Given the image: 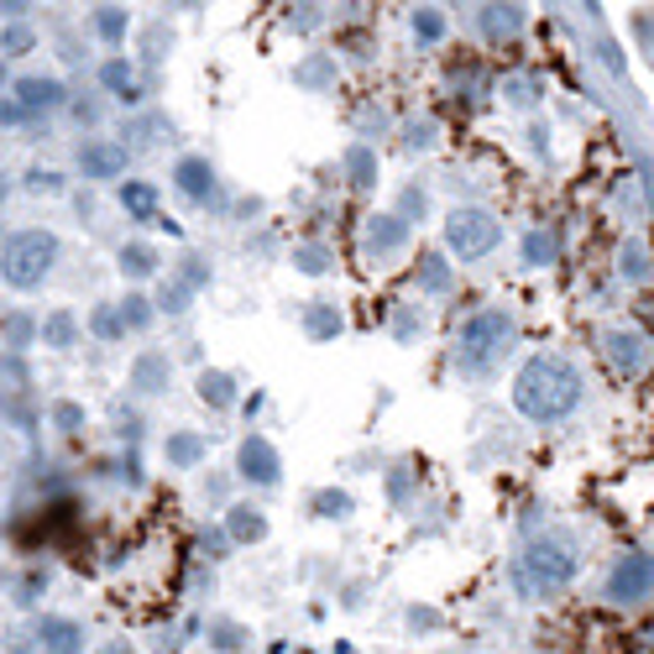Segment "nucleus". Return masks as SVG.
<instances>
[{
  "mask_svg": "<svg viewBox=\"0 0 654 654\" xmlns=\"http://www.w3.org/2000/svg\"><path fill=\"white\" fill-rule=\"evenodd\" d=\"M199 393H205V403H215V409H231V377L226 372H199Z\"/></svg>",
  "mask_w": 654,
  "mask_h": 654,
  "instance_id": "obj_19",
  "label": "nucleus"
},
{
  "mask_svg": "<svg viewBox=\"0 0 654 654\" xmlns=\"http://www.w3.org/2000/svg\"><path fill=\"white\" fill-rule=\"evenodd\" d=\"M79 168L90 179H116L121 168H126V147L121 141H84L79 147Z\"/></svg>",
  "mask_w": 654,
  "mask_h": 654,
  "instance_id": "obj_8",
  "label": "nucleus"
},
{
  "mask_svg": "<svg viewBox=\"0 0 654 654\" xmlns=\"http://www.w3.org/2000/svg\"><path fill=\"white\" fill-rule=\"evenodd\" d=\"M179 188H184L188 199H210L215 168L205 163V158H184V163H179Z\"/></svg>",
  "mask_w": 654,
  "mask_h": 654,
  "instance_id": "obj_12",
  "label": "nucleus"
},
{
  "mask_svg": "<svg viewBox=\"0 0 654 654\" xmlns=\"http://www.w3.org/2000/svg\"><path fill=\"white\" fill-rule=\"evenodd\" d=\"M497 241H503V226L487 210H450V220H445V246L461 262L487 257Z\"/></svg>",
  "mask_w": 654,
  "mask_h": 654,
  "instance_id": "obj_5",
  "label": "nucleus"
},
{
  "mask_svg": "<svg viewBox=\"0 0 654 654\" xmlns=\"http://www.w3.org/2000/svg\"><path fill=\"white\" fill-rule=\"evenodd\" d=\"M205 456V440L199 435H168V461L173 467H194Z\"/></svg>",
  "mask_w": 654,
  "mask_h": 654,
  "instance_id": "obj_17",
  "label": "nucleus"
},
{
  "mask_svg": "<svg viewBox=\"0 0 654 654\" xmlns=\"http://www.w3.org/2000/svg\"><path fill=\"white\" fill-rule=\"evenodd\" d=\"M168 356H158V351H147V356H137V367H131V388L137 393H163L168 388Z\"/></svg>",
  "mask_w": 654,
  "mask_h": 654,
  "instance_id": "obj_10",
  "label": "nucleus"
},
{
  "mask_svg": "<svg viewBox=\"0 0 654 654\" xmlns=\"http://www.w3.org/2000/svg\"><path fill=\"white\" fill-rule=\"evenodd\" d=\"M299 267H305V273H325V252H320V246H305V252H299Z\"/></svg>",
  "mask_w": 654,
  "mask_h": 654,
  "instance_id": "obj_36",
  "label": "nucleus"
},
{
  "mask_svg": "<svg viewBox=\"0 0 654 654\" xmlns=\"http://www.w3.org/2000/svg\"><path fill=\"white\" fill-rule=\"evenodd\" d=\"M121 199H126V210H137L141 220H158V210H152V205H158V194H152L147 184H126V188H121Z\"/></svg>",
  "mask_w": 654,
  "mask_h": 654,
  "instance_id": "obj_21",
  "label": "nucleus"
},
{
  "mask_svg": "<svg viewBox=\"0 0 654 654\" xmlns=\"http://www.w3.org/2000/svg\"><path fill=\"white\" fill-rule=\"evenodd\" d=\"M325 79H330L325 64H305V69H299V84H325Z\"/></svg>",
  "mask_w": 654,
  "mask_h": 654,
  "instance_id": "obj_37",
  "label": "nucleus"
},
{
  "mask_svg": "<svg viewBox=\"0 0 654 654\" xmlns=\"http://www.w3.org/2000/svg\"><path fill=\"white\" fill-rule=\"evenodd\" d=\"M58 262V236L53 231H11L0 241V278L11 288H37Z\"/></svg>",
  "mask_w": 654,
  "mask_h": 654,
  "instance_id": "obj_3",
  "label": "nucleus"
},
{
  "mask_svg": "<svg viewBox=\"0 0 654 654\" xmlns=\"http://www.w3.org/2000/svg\"><path fill=\"white\" fill-rule=\"evenodd\" d=\"M524 257H529V262H544V257H550V236H529V241H524Z\"/></svg>",
  "mask_w": 654,
  "mask_h": 654,
  "instance_id": "obj_34",
  "label": "nucleus"
},
{
  "mask_svg": "<svg viewBox=\"0 0 654 654\" xmlns=\"http://www.w3.org/2000/svg\"><path fill=\"white\" fill-rule=\"evenodd\" d=\"M403 236H409V226H403L398 215H377L372 231H367V252H372V257H382V252H398V246H403Z\"/></svg>",
  "mask_w": 654,
  "mask_h": 654,
  "instance_id": "obj_11",
  "label": "nucleus"
},
{
  "mask_svg": "<svg viewBox=\"0 0 654 654\" xmlns=\"http://www.w3.org/2000/svg\"><path fill=\"white\" fill-rule=\"evenodd\" d=\"M571 576H576V550H571V539L565 535L535 539L514 565V582H518L524 597H550V592H561Z\"/></svg>",
  "mask_w": 654,
  "mask_h": 654,
  "instance_id": "obj_2",
  "label": "nucleus"
},
{
  "mask_svg": "<svg viewBox=\"0 0 654 654\" xmlns=\"http://www.w3.org/2000/svg\"><path fill=\"white\" fill-rule=\"evenodd\" d=\"M100 654H137L126 639H111V644H100Z\"/></svg>",
  "mask_w": 654,
  "mask_h": 654,
  "instance_id": "obj_38",
  "label": "nucleus"
},
{
  "mask_svg": "<svg viewBox=\"0 0 654 654\" xmlns=\"http://www.w3.org/2000/svg\"><path fill=\"white\" fill-rule=\"evenodd\" d=\"M0 79H5V69H0Z\"/></svg>",
  "mask_w": 654,
  "mask_h": 654,
  "instance_id": "obj_40",
  "label": "nucleus"
},
{
  "mask_svg": "<svg viewBox=\"0 0 654 654\" xmlns=\"http://www.w3.org/2000/svg\"><path fill=\"white\" fill-rule=\"evenodd\" d=\"M147 320H152V309H147V299H141V294H131V299L121 305V325H126V330H141Z\"/></svg>",
  "mask_w": 654,
  "mask_h": 654,
  "instance_id": "obj_25",
  "label": "nucleus"
},
{
  "mask_svg": "<svg viewBox=\"0 0 654 654\" xmlns=\"http://www.w3.org/2000/svg\"><path fill=\"white\" fill-rule=\"evenodd\" d=\"M43 650L79 654V623H69V618H43Z\"/></svg>",
  "mask_w": 654,
  "mask_h": 654,
  "instance_id": "obj_13",
  "label": "nucleus"
},
{
  "mask_svg": "<svg viewBox=\"0 0 654 654\" xmlns=\"http://www.w3.org/2000/svg\"><path fill=\"white\" fill-rule=\"evenodd\" d=\"M90 325H94V335H105V341H116L121 330H126V325H121V309H111V305H105V309H94V320H90Z\"/></svg>",
  "mask_w": 654,
  "mask_h": 654,
  "instance_id": "obj_27",
  "label": "nucleus"
},
{
  "mask_svg": "<svg viewBox=\"0 0 654 654\" xmlns=\"http://www.w3.org/2000/svg\"><path fill=\"white\" fill-rule=\"evenodd\" d=\"M650 592H654V561L650 555H629V561H618V571L608 576L612 603H639V597H650Z\"/></svg>",
  "mask_w": 654,
  "mask_h": 654,
  "instance_id": "obj_6",
  "label": "nucleus"
},
{
  "mask_svg": "<svg viewBox=\"0 0 654 654\" xmlns=\"http://www.w3.org/2000/svg\"><path fill=\"white\" fill-rule=\"evenodd\" d=\"M346 173H351V184H372L377 179V158H372V147H351L346 152Z\"/></svg>",
  "mask_w": 654,
  "mask_h": 654,
  "instance_id": "obj_18",
  "label": "nucleus"
},
{
  "mask_svg": "<svg viewBox=\"0 0 654 654\" xmlns=\"http://www.w3.org/2000/svg\"><path fill=\"white\" fill-rule=\"evenodd\" d=\"M0 335H5L11 346H26V341L37 335V325H32L26 314H5V320H0Z\"/></svg>",
  "mask_w": 654,
  "mask_h": 654,
  "instance_id": "obj_24",
  "label": "nucleus"
},
{
  "mask_svg": "<svg viewBox=\"0 0 654 654\" xmlns=\"http://www.w3.org/2000/svg\"><path fill=\"white\" fill-rule=\"evenodd\" d=\"M0 47H5V53H26V47H32V26H5V32H0Z\"/></svg>",
  "mask_w": 654,
  "mask_h": 654,
  "instance_id": "obj_29",
  "label": "nucleus"
},
{
  "mask_svg": "<svg viewBox=\"0 0 654 654\" xmlns=\"http://www.w3.org/2000/svg\"><path fill=\"white\" fill-rule=\"evenodd\" d=\"M26 188H32V194H58V173H43V168H37V173L26 179Z\"/></svg>",
  "mask_w": 654,
  "mask_h": 654,
  "instance_id": "obj_35",
  "label": "nucleus"
},
{
  "mask_svg": "<svg viewBox=\"0 0 654 654\" xmlns=\"http://www.w3.org/2000/svg\"><path fill=\"white\" fill-rule=\"evenodd\" d=\"M414 32H420L424 43H435V37H440V32H445V22H440V16H435V11H424L420 22H414Z\"/></svg>",
  "mask_w": 654,
  "mask_h": 654,
  "instance_id": "obj_32",
  "label": "nucleus"
},
{
  "mask_svg": "<svg viewBox=\"0 0 654 654\" xmlns=\"http://www.w3.org/2000/svg\"><path fill=\"white\" fill-rule=\"evenodd\" d=\"M37 335H43L47 346L69 351V346H73V335H79V325H73V314H69V309H58V314H47L43 325H37Z\"/></svg>",
  "mask_w": 654,
  "mask_h": 654,
  "instance_id": "obj_15",
  "label": "nucleus"
},
{
  "mask_svg": "<svg viewBox=\"0 0 654 654\" xmlns=\"http://www.w3.org/2000/svg\"><path fill=\"white\" fill-rule=\"evenodd\" d=\"M608 351H612V367H618V372H639V367H644V341L629 335V330L608 335Z\"/></svg>",
  "mask_w": 654,
  "mask_h": 654,
  "instance_id": "obj_14",
  "label": "nucleus"
},
{
  "mask_svg": "<svg viewBox=\"0 0 654 654\" xmlns=\"http://www.w3.org/2000/svg\"><path fill=\"white\" fill-rule=\"evenodd\" d=\"M152 267H158L152 246H121V273H131V278H147Z\"/></svg>",
  "mask_w": 654,
  "mask_h": 654,
  "instance_id": "obj_20",
  "label": "nucleus"
},
{
  "mask_svg": "<svg viewBox=\"0 0 654 654\" xmlns=\"http://www.w3.org/2000/svg\"><path fill=\"white\" fill-rule=\"evenodd\" d=\"M94 32H100L105 43H121V37H126V16H121L116 5H105V11L94 16Z\"/></svg>",
  "mask_w": 654,
  "mask_h": 654,
  "instance_id": "obj_23",
  "label": "nucleus"
},
{
  "mask_svg": "<svg viewBox=\"0 0 654 654\" xmlns=\"http://www.w3.org/2000/svg\"><path fill=\"white\" fill-rule=\"evenodd\" d=\"M335 330H341V314H335V309H314V314H309V335H335Z\"/></svg>",
  "mask_w": 654,
  "mask_h": 654,
  "instance_id": "obj_30",
  "label": "nucleus"
},
{
  "mask_svg": "<svg viewBox=\"0 0 654 654\" xmlns=\"http://www.w3.org/2000/svg\"><path fill=\"white\" fill-rule=\"evenodd\" d=\"M267 524L257 518V508H231V539H262Z\"/></svg>",
  "mask_w": 654,
  "mask_h": 654,
  "instance_id": "obj_22",
  "label": "nucleus"
},
{
  "mask_svg": "<svg viewBox=\"0 0 654 654\" xmlns=\"http://www.w3.org/2000/svg\"><path fill=\"white\" fill-rule=\"evenodd\" d=\"M0 194H5V184H0Z\"/></svg>",
  "mask_w": 654,
  "mask_h": 654,
  "instance_id": "obj_39",
  "label": "nucleus"
},
{
  "mask_svg": "<svg viewBox=\"0 0 654 654\" xmlns=\"http://www.w3.org/2000/svg\"><path fill=\"white\" fill-rule=\"evenodd\" d=\"M420 283L429 288V294H440L445 283H450V267H445L440 257H424V267H420Z\"/></svg>",
  "mask_w": 654,
  "mask_h": 654,
  "instance_id": "obj_26",
  "label": "nucleus"
},
{
  "mask_svg": "<svg viewBox=\"0 0 654 654\" xmlns=\"http://www.w3.org/2000/svg\"><path fill=\"white\" fill-rule=\"evenodd\" d=\"M241 477L246 482H278V450L262 440V435H252V440H241Z\"/></svg>",
  "mask_w": 654,
  "mask_h": 654,
  "instance_id": "obj_7",
  "label": "nucleus"
},
{
  "mask_svg": "<svg viewBox=\"0 0 654 654\" xmlns=\"http://www.w3.org/2000/svg\"><path fill=\"white\" fill-rule=\"evenodd\" d=\"M314 508H320L325 518H341V514H351V497H346V492H320V497H314Z\"/></svg>",
  "mask_w": 654,
  "mask_h": 654,
  "instance_id": "obj_28",
  "label": "nucleus"
},
{
  "mask_svg": "<svg viewBox=\"0 0 654 654\" xmlns=\"http://www.w3.org/2000/svg\"><path fill=\"white\" fill-rule=\"evenodd\" d=\"M100 79H105V90H116L121 100H131V94H137V73H131L126 58H111V64L100 69Z\"/></svg>",
  "mask_w": 654,
  "mask_h": 654,
  "instance_id": "obj_16",
  "label": "nucleus"
},
{
  "mask_svg": "<svg viewBox=\"0 0 654 654\" xmlns=\"http://www.w3.org/2000/svg\"><path fill=\"white\" fill-rule=\"evenodd\" d=\"M508 341H514V314H503V309L471 314L467 325H461V351H456L461 372H487V367H497Z\"/></svg>",
  "mask_w": 654,
  "mask_h": 654,
  "instance_id": "obj_4",
  "label": "nucleus"
},
{
  "mask_svg": "<svg viewBox=\"0 0 654 654\" xmlns=\"http://www.w3.org/2000/svg\"><path fill=\"white\" fill-rule=\"evenodd\" d=\"M514 403H518V414H529L539 424L565 420L582 403V377H576V367L565 356H535L514 377Z\"/></svg>",
  "mask_w": 654,
  "mask_h": 654,
  "instance_id": "obj_1",
  "label": "nucleus"
},
{
  "mask_svg": "<svg viewBox=\"0 0 654 654\" xmlns=\"http://www.w3.org/2000/svg\"><path fill=\"white\" fill-rule=\"evenodd\" d=\"M53 424H58V429H79V424H84V409H79V403H58V409H53Z\"/></svg>",
  "mask_w": 654,
  "mask_h": 654,
  "instance_id": "obj_31",
  "label": "nucleus"
},
{
  "mask_svg": "<svg viewBox=\"0 0 654 654\" xmlns=\"http://www.w3.org/2000/svg\"><path fill=\"white\" fill-rule=\"evenodd\" d=\"M514 26H518V11H508V16H497V5L487 11V32H492V37H503V32H514Z\"/></svg>",
  "mask_w": 654,
  "mask_h": 654,
  "instance_id": "obj_33",
  "label": "nucleus"
},
{
  "mask_svg": "<svg viewBox=\"0 0 654 654\" xmlns=\"http://www.w3.org/2000/svg\"><path fill=\"white\" fill-rule=\"evenodd\" d=\"M16 105H22V111H58V105H64V84H58V79H43V73H32V79L16 84Z\"/></svg>",
  "mask_w": 654,
  "mask_h": 654,
  "instance_id": "obj_9",
  "label": "nucleus"
}]
</instances>
